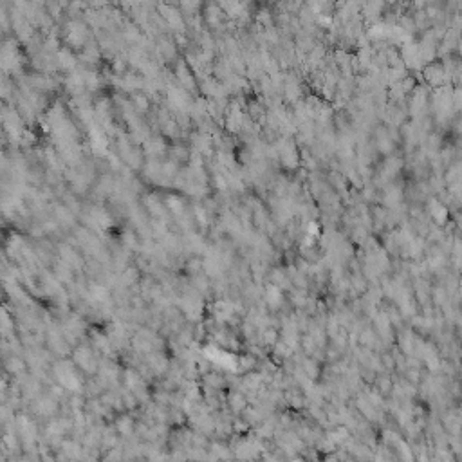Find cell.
I'll list each match as a JSON object with an SVG mask.
<instances>
[{
    "label": "cell",
    "instance_id": "obj_1",
    "mask_svg": "<svg viewBox=\"0 0 462 462\" xmlns=\"http://www.w3.org/2000/svg\"><path fill=\"white\" fill-rule=\"evenodd\" d=\"M449 74L446 71V65L441 64V62H431L428 65L424 67V80L426 83L431 85L433 89H441V87H446V81H448Z\"/></svg>",
    "mask_w": 462,
    "mask_h": 462
},
{
    "label": "cell",
    "instance_id": "obj_2",
    "mask_svg": "<svg viewBox=\"0 0 462 462\" xmlns=\"http://www.w3.org/2000/svg\"><path fill=\"white\" fill-rule=\"evenodd\" d=\"M421 62H423V54H421L419 44L408 42L403 47V64H406V67H410V69H417V67H421Z\"/></svg>",
    "mask_w": 462,
    "mask_h": 462
},
{
    "label": "cell",
    "instance_id": "obj_3",
    "mask_svg": "<svg viewBox=\"0 0 462 462\" xmlns=\"http://www.w3.org/2000/svg\"><path fill=\"white\" fill-rule=\"evenodd\" d=\"M428 92H426V89L424 87H415L414 89V94H412V99H410V112L412 116H421L423 114V111L426 109V105H428Z\"/></svg>",
    "mask_w": 462,
    "mask_h": 462
},
{
    "label": "cell",
    "instance_id": "obj_4",
    "mask_svg": "<svg viewBox=\"0 0 462 462\" xmlns=\"http://www.w3.org/2000/svg\"><path fill=\"white\" fill-rule=\"evenodd\" d=\"M430 213H431L433 221H435L439 226H444V224H446V221H448V209L444 208V206L439 201H431V202H430Z\"/></svg>",
    "mask_w": 462,
    "mask_h": 462
},
{
    "label": "cell",
    "instance_id": "obj_5",
    "mask_svg": "<svg viewBox=\"0 0 462 462\" xmlns=\"http://www.w3.org/2000/svg\"><path fill=\"white\" fill-rule=\"evenodd\" d=\"M58 67H62V69H72L74 67V56L65 49L58 52Z\"/></svg>",
    "mask_w": 462,
    "mask_h": 462
},
{
    "label": "cell",
    "instance_id": "obj_6",
    "mask_svg": "<svg viewBox=\"0 0 462 462\" xmlns=\"http://www.w3.org/2000/svg\"><path fill=\"white\" fill-rule=\"evenodd\" d=\"M384 201H386V204H390V206H397L399 202L403 201V191H401L399 188H390L388 191H386Z\"/></svg>",
    "mask_w": 462,
    "mask_h": 462
},
{
    "label": "cell",
    "instance_id": "obj_7",
    "mask_svg": "<svg viewBox=\"0 0 462 462\" xmlns=\"http://www.w3.org/2000/svg\"><path fill=\"white\" fill-rule=\"evenodd\" d=\"M449 193H451V197H453L455 201L462 202V177L449 184Z\"/></svg>",
    "mask_w": 462,
    "mask_h": 462
},
{
    "label": "cell",
    "instance_id": "obj_8",
    "mask_svg": "<svg viewBox=\"0 0 462 462\" xmlns=\"http://www.w3.org/2000/svg\"><path fill=\"white\" fill-rule=\"evenodd\" d=\"M453 111H462V87L453 89Z\"/></svg>",
    "mask_w": 462,
    "mask_h": 462
}]
</instances>
